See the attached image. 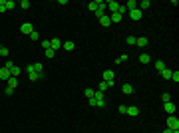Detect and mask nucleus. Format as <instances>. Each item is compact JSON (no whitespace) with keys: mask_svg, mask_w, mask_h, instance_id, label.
<instances>
[{"mask_svg":"<svg viewBox=\"0 0 179 133\" xmlns=\"http://www.w3.org/2000/svg\"><path fill=\"white\" fill-rule=\"evenodd\" d=\"M94 105H96V107H104V105H106V98H104V93L98 91V89L94 91Z\"/></svg>","mask_w":179,"mask_h":133,"instance_id":"obj_1","label":"nucleus"},{"mask_svg":"<svg viewBox=\"0 0 179 133\" xmlns=\"http://www.w3.org/2000/svg\"><path fill=\"white\" fill-rule=\"evenodd\" d=\"M167 129H171V131H179V119L175 115L167 117Z\"/></svg>","mask_w":179,"mask_h":133,"instance_id":"obj_2","label":"nucleus"},{"mask_svg":"<svg viewBox=\"0 0 179 133\" xmlns=\"http://www.w3.org/2000/svg\"><path fill=\"white\" fill-rule=\"evenodd\" d=\"M127 16L131 18L133 22H139V20H141V16H143V12L139 10V8H135V10H129V12H127Z\"/></svg>","mask_w":179,"mask_h":133,"instance_id":"obj_3","label":"nucleus"},{"mask_svg":"<svg viewBox=\"0 0 179 133\" xmlns=\"http://www.w3.org/2000/svg\"><path fill=\"white\" fill-rule=\"evenodd\" d=\"M20 32H22V34H28V36H30V34L34 32V26H32V22H24V24L20 26Z\"/></svg>","mask_w":179,"mask_h":133,"instance_id":"obj_4","label":"nucleus"},{"mask_svg":"<svg viewBox=\"0 0 179 133\" xmlns=\"http://www.w3.org/2000/svg\"><path fill=\"white\" fill-rule=\"evenodd\" d=\"M163 109H165V113L175 115V103H173V101H165V103H163Z\"/></svg>","mask_w":179,"mask_h":133,"instance_id":"obj_5","label":"nucleus"},{"mask_svg":"<svg viewBox=\"0 0 179 133\" xmlns=\"http://www.w3.org/2000/svg\"><path fill=\"white\" fill-rule=\"evenodd\" d=\"M26 70H28V78H30V82H38V80H42V78H44V74H36V72H32L30 66L26 68Z\"/></svg>","mask_w":179,"mask_h":133,"instance_id":"obj_6","label":"nucleus"},{"mask_svg":"<svg viewBox=\"0 0 179 133\" xmlns=\"http://www.w3.org/2000/svg\"><path fill=\"white\" fill-rule=\"evenodd\" d=\"M102 78H104V82H107V83H113V78H115V74H113V70H106Z\"/></svg>","mask_w":179,"mask_h":133,"instance_id":"obj_7","label":"nucleus"},{"mask_svg":"<svg viewBox=\"0 0 179 133\" xmlns=\"http://www.w3.org/2000/svg\"><path fill=\"white\" fill-rule=\"evenodd\" d=\"M10 78H12V76H10V70H8V68H0V80H2V82H8Z\"/></svg>","mask_w":179,"mask_h":133,"instance_id":"obj_8","label":"nucleus"},{"mask_svg":"<svg viewBox=\"0 0 179 133\" xmlns=\"http://www.w3.org/2000/svg\"><path fill=\"white\" fill-rule=\"evenodd\" d=\"M50 48H52L54 52H58L62 48V40H60V38H52V40H50Z\"/></svg>","mask_w":179,"mask_h":133,"instance_id":"obj_9","label":"nucleus"},{"mask_svg":"<svg viewBox=\"0 0 179 133\" xmlns=\"http://www.w3.org/2000/svg\"><path fill=\"white\" fill-rule=\"evenodd\" d=\"M106 6L109 8V12L113 14V12H118V8H120V2H115V0H107Z\"/></svg>","mask_w":179,"mask_h":133,"instance_id":"obj_10","label":"nucleus"},{"mask_svg":"<svg viewBox=\"0 0 179 133\" xmlns=\"http://www.w3.org/2000/svg\"><path fill=\"white\" fill-rule=\"evenodd\" d=\"M111 85H113V83H107V82H104V80H102V82L98 83V91H102V93H104V91H106V89H109Z\"/></svg>","mask_w":179,"mask_h":133,"instance_id":"obj_11","label":"nucleus"},{"mask_svg":"<svg viewBox=\"0 0 179 133\" xmlns=\"http://www.w3.org/2000/svg\"><path fill=\"white\" fill-rule=\"evenodd\" d=\"M62 48H64L66 52H72L74 48H76V44H74L72 40H66V42H62Z\"/></svg>","mask_w":179,"mask_h":133,"instance_id":"obj_12","label":"nucleus"},{"mask_svg":"<svg viewBox=\"0 0 179 133\" xmlns=\"http://www.w3.org/2000/svg\"><path fill=\"white\" fill-rule=\"evenodd\" d=\"M127 115L137 117V115H139V107H135V105H129V107H127Z\"/></svg>","mask_w":179,"mask_h":133,"instance_id":"obj_13","label":"nucleus"},{"mask_svg":"<svg viewBox=\"0 0 179 133\" xmlns=\"http://www.w3.org/2000/svg\"><path fill=\"white\" fill-rule=\"evenodd\" d=\"M100 24H102L104 28H107V26H111V20H109V14H104V16L100 18Z\"/></svg>","mask_w":179,"mask_h":133,"instance_id":"obj_14","label":"nucleus"},{"mask_svg":"<svg viewBox=\"0 0 179 133\" xmlns=\"http://www.w3.org/2000/svg\"><path fill=\"white\" fill-rule=\"evenodd\" d=\"M30 70L32 72H36V74H44V66L38 62V64H30Z\"/></svg>","mask_w":179,"mask_h":133,"instance_id":"obj_15","label":"nucleus"},{"mask_svg":"<svg viewBox=\"0 0 179 133\" xmlns=\"http://www.w3.org/2000/svg\"><path fill=\"white\" fill-rule=\"evenodd\" d=\"M122 91H124L125 95H131V93H133V85H131V83H124V85H122Z\"/></svg>","mask_w":179,"mask_h":133,"instance_id":"obj_16","label":"nucleus"},{"mask_svg":"<svg viewBox=\"0 0 179 133\" xmlns=\"http://www.w3.org/2000/svg\"><path fill=\"white\" fill-rule=\"evenodd\" d=\"M149 44V40L147 38H135V46H139V48H145Z\"/></svg>","mask_w":179,"mask_h":133,"instance_id":"obj_17","label":"nucleus"},{"mask_svg":"<svg viewBox=\"0 0 179 133\" xmlns=\"http://www.w3.org/2000/svg\"><path fill=\"white\" fill-rule=\"evenodd\" d=\"M171 72H173V70L165 68V70H161L159 74H161V78H163V80H171Z\"/></svg>","mask_w":179,"mask_h":133,"instance_id":"obj_18","label":"nucleus"},{"mask_svg":"<svg viewBox=\"0 0 179 133\" xmlns=\"http://www.w3.org/2000/svg\"><path fill=\"white\" fill-rule=\"evenodd\" d=\"M149 6H151L149 0H141V2H137V8H139V10H145V8H149Z\"/></svg>","mask_w":179,"mask_h":133,"instance_id":"obj_19","label":"nucleus"},{"mask_svg":"<svg viewBox=\"0 0 179 133\" xmlns=\"http://www.w3.org/2000/svg\"><path fill=\"white\" fill-rule=\"evenodd\" d=\"M139 62H141V64H149V62H151V56H149V54H139Z\"/></svg>","mask_w":179,"mask_h":133,"instance_id":"obj_20","label":"nucleus"},{"mask_svg":"<svg viewBox=\"0 0 179 133\" xmlns=\"http://www.w3.org/2000/svg\"><path fill=\"white\" fill-rule=\"evenodd\" d=\"M20 72H22V70H20V68H18L16 64L10 68V76H12V78H18V74H20Z\"/></svg>","mask_w":179,"mask_h":133,"instance_id":"obj_21","label":"nucleus"},{"mask_svg":"<svg viewBox=\"0 0 179 133\" xmlns=\"http://www.w3.org/2000/svg\"><path fill=\"white\" fill-rule=\"evenodd\" d=\"M125 8H127V12H129V10H135V8H137V2H135V0H129V2L125 4Z\"/></svg>","mask_w":179,"mask_h":133,"instance_id":"obj_22","label":"nucleus"},{"mask_svg":"<svg viewBox=\"0 0 179 133\" xmlns=\"http://www.w3.org/2000/svg\"><path fill=\"white\" fill-rule=\"evenodd\" d=\"M122 14H118V12H113V14H109V20H111V22H122Z\"/></svg>","mask_w":179,"mask_h":133,"instance_id":"obj_23","label":"nucleus"},{"mask_svg":"<svg viewBox=\"0 0 179 133\" xmlns=\"http://www.w3.org/2000/svg\"><path fill=\"white\" fill-rule=\"evenodd\" d=\"M94 91H96V89H94V87H86V89H84V95H86V98H94Z\"/></svg>","mask_w":179,"mask_h":133,"instance_id":"obj_24","label":"nucleus"},{"mask_svg":"<svg viewBox=\"0 0 179 133\" xmlns=\"http://www.w3.org/2000/svg\"><path fill=\"white\" fill-rule=\"evenodd\" d=\"M18 6H20L22 10H28V8H30V0H22V2H20Z\"/></svg>","mask_w":179,"mask_h":133,"instance_id":"obj_25","label":"nucleus"},{"mask_svg":"<svg viewBox=\"0 0 179 133\" xmlns=\"http://www.w3.org/2000/svg\"><path fill=\"white\" fill-rule=\"evenodd\" d=\"M16 85H18V80H16V78H10V80H8V87H10V89H14Z\"/></svg>","mask_w":179,"mask_h":133,"instance_id":"obj_26","label":"nucleus"},{"mask_svg":"<svg viewBox=\"0 0 179 133\" xmlns=\"http://www.w3.org/2000/svg\"><path fill=\"white\" fill-rule=\"evenodd\" d=\"M153 66H155V70H157V72H161V70H165V64H163L161 60H157V62H155Z\"/></svg>","mask_w":179,"mask_h":133,"instance_id":"obj_27","label":"nucleus"},{"mask_svg":"<svg viewBox=\"0 0 179 133\" xmlns=\"http://www.w3.org/2000/svg\"><path fill=\"white\" fill-rule=\"evenodd\" d=\"M12 8H16V2L14 0H6V10H12Z\"/></svg>","mask_w":179,"mask_h":133,"instance_id":"obj_28","label":"nucleus"},{"mask_svg":"<svg viewBox=\"0 0 179 133\" xmlns=\"http://www.w3.org/2000/svg\"><path fill=\"white\" fill-rule=\"evenodd\" d=\"M0 56H2V58H8V56H10L8 48H4V46H2V48H0Z\"/></svg>","mask_w":179,"mask_h":133,"instance_id":"obj_29","label":"nucleus"},{"mask_svg":"<svg viewBox=\"0 0 179 133\" xmlns=\"http://www.w3.org/2000/svg\"><path fill=\"white\" fill-rule=\"evenodd\" d=\"M125 42H127V46H135V38H133V36H127Z\"/></svg>","mask_w":179,"mask_h":133,"instance_id":"obj_30","label":"nucleus"},{"mask_svg":"<svg viewBox=\"0 0 179 133\" xmlns=\"http://www.w3.org/2000/svg\"><path fill=\"white\" fill-rule=\"evenodd\" d=\"M171 80H173L175 83H179V72H177V70H175V72H171Z\"/></svg>","mask_w":179,"mask_h":133,"instance_id":"obj_31","label":"nucleus"},{"mask_svg":"<svg viewBox=\"0 0 179 133\" xmlns=\"http://www.w3.org/2000/svg\"><path fill=\"white\" fill-rule=\"evenodd\" d=\"M88 8L92 10V12H96V10H98V0H96V2H90V4H88Z\"/></svg>","mask_w":179,"mask_h":133,"instance_id":"obj_32","label":"nucleus"},{"mask_svg":"<svg viewBox=\"0 0 179 133\" xmlns=\"http://www.w3.org/2000/svg\"><path fill=\"white\" fill-rule=\"evenodd\" d=\"M124 62H127V54H124V56H120V58L115 60V64H124Z\"/></svg>","mask_w":179,"mask_h":133,"instance_id":"obj_33","label":"nucleus"},{"mask_svg":"<svg viewBox=\"0 0 179 133\" xmlns=\"http://www.w3.org/2000/svg\"><path fill=\"white\" fill-rule=\"evenodd\" d=\"M118 14H122V16H124V14H127V8L120 4V8H118Z\"/></svg>","mask_w":179,"mask_h":133,"instance_id":"obj_34","label":"nucleus"},{"mask_svg":"<svg viewBox=\"0 0 179 133\" xmlns=\"http://www.w3.org/2000/svg\"><path fill=\"white\" fill-rule=\"evenodd\" d=\"M40 44H42V48H44V50H48V48H50V40H42Z\"/></svg>","mask_w":179,"mask_h":133,"instance_id":"obj_35","label":"nucleus"},{"mask_svg":"<svg viewBox=\"0 0 179 133\" xmlns=\"http://www.w3.org/2000/svg\"><path fill=\"white\" fill-rule=\"evenodd\" d=\"M6 12V0H0V14Z\"/></svg>","mask_w":179,"mask_h":133,"instance_id":"obj_36","label":"nucleus"},{"mask_svg":"<svg viewBox=\"0 0 179 133\" xmlns=\"http://www.w3.org/2000/svg\"><path fill=\"white\" fill-rule=\"evenodd\" d=\"M54 56H56V52H54L52 48H48V50H46V58H54Z\"/></svg>","mask_w":179,"mask_h":133,"instance_id":"obj_37","label":"nucleus"},{"mask_svg":"<svg viewBox=\"0 0 179 133\" xmlns=\"http://www.w3.org/2000/svg\"><path fill=\"white\" fill-rule=\"evenodd\" d=\"M161 101H163V103H165V101H171V95H169V93H163V95H161Z\"/></svg>","mask_w":179,"mask_h":133,"instance_id":"obj_38","label":"nucleus"},{"mask_svg":"<svg viewBox=\"0 0 179 133\" xmlns=\"http://www.w3.org/2000/svg\"><path fill=\"white\" fill-rule=\"evenodd\" d=\"M30 38H32V40H40V34H38V32L34 30V32L30 34Z\"/></svg>","mask_w":179,"mask_h":133,"instance_id":"obj_39","label":"nucleus"},{"mask_svg":"<svg viewBox=\"0 0 179 133\" xmlns=\"http://www.w3.org/2000/svg\"><path fill=\"white\" fill-rule=\"evenodd\" d=\"M120 113H127V105H120Z\"/></svg>","mask_w":179,"mask_h":133,"instance_id":"obj_40","label":"nucleus"},{"mask_svg":"<svg viewBox=\"0 0 179 133\" xmlns=\"http://www.w3.org/2000/svg\"><path fill=\"white\" fill-rule=\"evenodd\" d=\"M4 93H6V95H12V93H14V89H10V87H6V89H4Z\"/></svg>","mask_w":179,"mask_h":133,"instance_id":"obj_41","label":"nucleus"},{"mask_svg":"<svg viewBox=\"0 0 179 133\" xmlns=\"http://www.w3.org/2000/svg\"><path fill=\"white\" fill-rule=\"evenodd\" d=\"M12 66H14V62H10V60H6V66H4V68H8V70H10Z\"/></svg>","mask_w":179,"mask_h":133,"instance_id":"obj_42","label":"nucleus"},{"mask_svg":"<svg viewBox=\"0 0 179 133\" xmlns=\"http://www.w3.org/2000/svg\"><path fill=\"white\" fill-rule=\"evenodd\" d=\"M161 133H173V131H171V129H163Z\"/></svg>","mask_w":179,"mask_h":133,"instance_id":"obj_43","label":"nucleus"},{"mask_svg":"<svg viewBox=\"0 0 179 133\" xmlns=\"http://www.w3.org/2000/svg\"><path fill=\"white\" fill-rule=\"evenodd\" d=\"M173 133H179V131H173Z\"/></svg>","mask_w":179,"mask_h":133,"instance_id":"obj_44","label":"nucleus"},{"mask_svg":"<svg viewBox=\"0 0 179 133\" xmlns=\"http://www.w3.org/2000/svg\"><path fill=\"white\" fill-rule=\"evenodd\" d=\"M0 48H2V46H0Z\"/></svg>","mask_w":179,"mask_h":133,"instance_id":"obj_45","label":"nucleus"}]
</instances>
